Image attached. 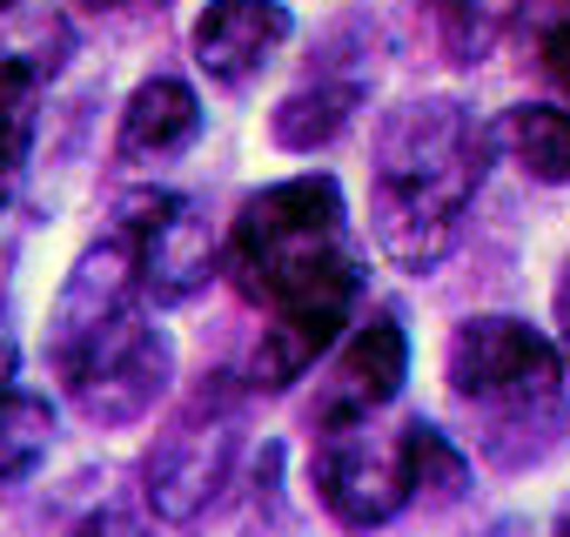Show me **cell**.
Listing matches in <instances>:
<instances>
[{
    "label": "cell",
    "instance_id": "8fae6325",
    "mask_svg": "<svg viewBox=\"0 0 570 537\" xmlns=\"http://www.w3.org/2000/svg\"><path fill=\"white\" fill-rule=\"evenodd\" d=\"M202 135V95L175 75H155L128 95L121 108V135H115V155L135 162V168H155V162H175L188 155Z\"/></svg>",
    "mask_w": 570,
    "mask_h": 537
},
{
    "label": "cell",
    "instance_id": "6da1fadb",
    "mask_svg": "<svg viewBox=\"0 0 570 537\" xmlns=\"http://www.w3.org/2000/svg\"><path fill=\"white\" fill-rule=\"evenodd\" d=\"M222 268L255 310H268L242 383L248 390L303 383L343 343L363 303V248L350 235L336 175H289L255 188L228 222Z\"/></svg>",
    "mask_w": 570,
    "mask_h": 537
},
{
    "label": "cell",
    "instance_id": "ac0fdd59",
    "mask_svg": "<svg viewBox=\"0 0 570 537\" xmlns=\"http://www.w3.org/2000/svg\"><path fill=\"white\" fill-rule=\"evenodd\" d=\"M557 357H563V370H570V262H563V276H557Z\"/></svg>",
    "mask_w": 570,
    "mask_h": 537
},
{
    "label": "cell",
    "instance_id": "9a60e30c",
    "mask_svg": "<svg viewBox=\"0 0 570 537\" xmlns=\"http://www.w3.org/2000/svg\"><path fill=\"white\" fill-rule=\"evenodd\" d=\"M430 14H436V41L456 68H476L497 35L517 21V0H430Z\"/></svg>",
    "mask_w": 570,
    "mask_h": 537
},
{
    "label": "cell",
    "instance_id": "ba28073f",
    "mask_svg": "<svg viewBox=\"0 0 570 537\" xmlns=\"http://www.w3.org/2000/svg\"><path fill=\"white\" fill-rule=\"evenodd\" d=\"M410 377V336H403V316L396 310H376L363 323L343 330V343L323 357L316 370V397L303 403V430H343V423H363V417H383L396 403Z\"/></svg>",
    "mask_w": 570,
    "mask_h": 537
},
{
    "label": "cell",
    "instance_id": "7c38bea8",
    "mask_svg": "<svg viewBox=\"0 0 570 537\" xmlns=\"http://www.w3.org/2000/svg\"><path fill=\"white\" fill-rule=\"evenodd\" d=\"M356 108H363V75H343V81L316 75L296 95H282V108L268 115V141L289 148V155H316L356 121Z\"/></svg>",
    "mask_w": 570,
    "mask_h": 537
},
{
    "label": "cell",
    "instance_id": "30bf717a",
    "mask_svg": "<svg viewBox=\"0 0 570 537\" xmlns=\"http://www.w3.org/2000/svg\"><path fill=\"white\" fill-rule=\"evenodd\" d=\"M289 35H296V14L282 0H208L188 28V55L215 88H248L289 48Z\"/></svg>",
    "mask_w": 570,
    "mask_h": 537
},
{
    "label": "cell",
    "instance_id": "8992f818",
    "mask_svg": "<svg viewBox=\"0 0 570 537\" xmlns=\"http://www.w3.org/2000/svg\"><path fill=\"white\" fill-rule=\"evenodd\" d=\"M242 410H248V383L215 370L168 417V430L141 457V497L161 524H188L222 497V484L235 477V457H242Z\"/></svg>",
    "mask_w": 570,
    "mask_h": 537
},
{
    "label": "cell",
    "instance_id": "5bb4252c",
    "mask_svg": "<svg viewBox=\"0 0 570 537\" xmlns=\"http://www.w3.org/2000/svg\"><path fill=\"white\" fill-rule=\"evenodd\" d=\"M48 443H55V403L21 390V383H8L0 390V484L28 477L48 457Z\"/></svg>",
    "mask_w": 570,
    "mask_h": 537
},
{
    "label": "cell",
    "instance_id": "3957f363",
    "mask_svg": "<svg viewBox=\"0 0 570 537\" xmlns=\"http://www.w3.org/2000/svg\"><path fill=\"white\" fill-rule=\"evenodd\" d=\"M490 162H497V135L470 101L423 95V101L390 108V121L376 128V155H370L376 248L410 276H430L456 248L463 215L490 182Z\"/></svg>",
    "mask_w": 570,
    "mask_h": 537
},
{
    "label": "cell",
    "instance_id": "7a4b0ae2",
    "mask_svg": "<svg viewBox=\"0 0 570 537\" xmlns=\"http://www.w3.org/2000/svg\"><path fill=\"white\" fill-rule=\"evenodd\" d=\"M48 363L61 377V397L95 430H128L155 417L175 383V343L135 290V248L115 222L68 268L48 316Z\"/></svg>",
    "mask_w": 570,
    "mask_h": 537
},
{
    "label": "cell",
    "instance_id": "e0dca14e",
    "mask_svg": "<svg viewBox=\"0 0 570 537\" xmlns=\"http://www.w3.org/2000/svg\"><path fill=\"white\" fill-rule=\"evenodd\" d=\"M68 537H141V517H128V510H88Z\"/></svg>",
    "mask_w": 570,
    "mask_h": 537
},
{
    "label": "cell",
    "instance_id": "52a82bcc",
    "mask_svg": "<svg viewBox=\"0 0 570 537\" xmlns=\"http://www.w3.org/2000/svg\"><path fill=\"white\" fill-rule=\"evenodd\" d=\"M128 248H135V290L148 310H175L188 296L208 290L215 262H222V242L202 215L195 195H175V188H128L108 215Z\"/></svg>",
    "mask_w": 570,
    "mask_h": 537
},
{
    "label": "cell",
    "instance_id": "4fadbf2b",
    "mask_svg": "<svg viewBox=\"0 0 570 537\" xmlns=\"http://www.w3.org/2000/svg\"><path fill=\"white\" fill-rule=\"evenodd\" d=\"M490 135L530 182H543V188L570 182V101H517V108H503V121Z\"/></svg>",
    "mask_w": 570,
    "mask_h": 537
},
{
    "label": "cell",
    "instance_id": "2e32d148",
    "mask_svg": "<svg viewBox=\"0 0 570 537\" xmlns=\"http://www.w3.org/2000/svg\"><path fill=\"white\" fill-rule=\"evenodd\" d=\"M517 35H523L537 75L557 81L570 101V0H517Z\"/></svg>",
    "mask_w": 570,
    "mask_h": 537
},
{
    "label": "cell",
    "instance_id": "9c48e42d",
    "mask_svg": "<svg viewBox=\"0 0 570 537\" xmlns=\"http://www.w3.org/2000/svg\"><path fill=\"white\" fill-rule=\"evenodd\" d=\"M68 61V28L61 21H41L35 35L0 48V208L21 188L28 162H35V135H41V108H48V88Z\"/></svg>",
    "mask_w": 570,
    "mask_h": 537
},
{
    "label": "cell",
    "instance_id": "44dd1931",
    "mask_svg": "<svg viewBox=\"0 0 570 537\" xmlns=\"http://www.w3.org/2000/svg\"><path fill=\"white\" fill-rule=\"evenodd\" d=\"M0 8H14V0H0Z\"/></svg>",
    "mask_w": 570,
    "mask_h": 537
},
{
    "label": "cell",
    "instance_id": "5b68a950",
    "mask_svg": "<svg viewBox=\"0 0 570 537\" xmlns=\"http://www.w3.org/2000/svg\"><path fill=\"white\" fill-rule=\"evenodd\" d=\"M423 417L383 423H343V430H316L309 437V484L323 497V510L343 530H383L390 517H403L416 504V470H423Z\"/></svg>",
    "mask_w": 570,
    "mask_h": 537
},
{
    "label": "cell",
    "instance_id": "277c9868",
    "mask_svg": "<svg viewBox=\"0 0 570 537\" xmlns=\"http://www.w3.org/2000/svg\"><path fill=\"white\" fill-rule=\"evenodd\" d=\"M443 390L490 470H537L570 443V370L523 316H470L450 330Z\"/></svg>",
    "mask_w": 570,
    "mask_h": 537
},
{
    "label": "cell",
    "instance_id": "ffe728a7",
    "mask_svg": "<svg viewBox=\"0 0 570 537\" xmlns=\"http://www.w3.org/2000/svg\"><path fill=\"white\" fill-rule=\"evenodd\" d=\"M557 537H570V497H563V510H557Z\"/></svg>",
    "mask_w": 570,
    "mask_h": 537
},
{
    "label": "cell",
    "instance_id": "d6986e66",
    "mask_svg": "<svg viewBox=\"0 0 570 537\" xmlns=\"http://www.w3.org/2000/svg\"><path fill=\"white\" fill-rule=\"evenodd\" d=\"M81 8L88 14H121V8H135V0H81ZM155 8H161V0H155Z\"/></svg>",
    "mask_w": 570,
    "mask_h": 537
}]
</instances>
